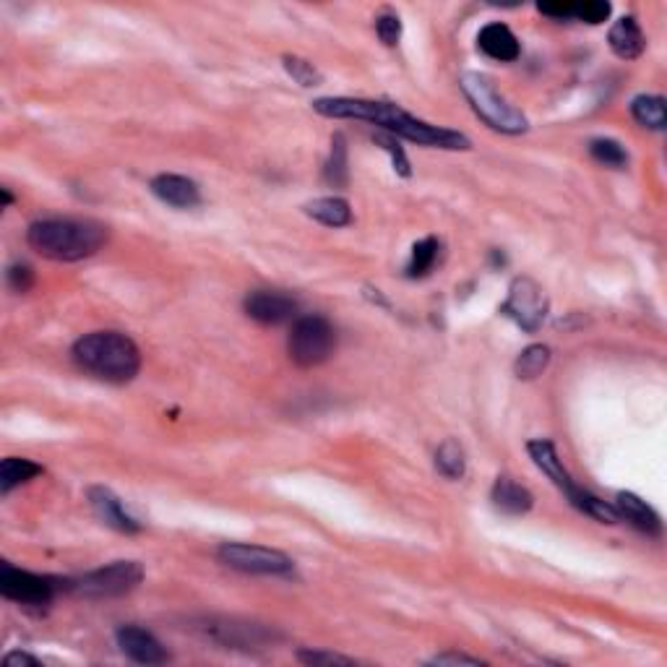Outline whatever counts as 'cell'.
Returning a JSON list of instances; mask_svg holds the SVG:
<instances>
[{
    "label": "cell",
    "mask_w": 667,
    "mask_h": 667,
    "mask_svg": "<svg viewBox=\"0 0 667 667\" xmlns=\"http://www.w3.org/2000/svg\"><path fill=\"white\" fill-rule=\"evenodd\" d=\"M608 45L621 60H636L647 47V37H644L634 16H623L610 27Z\"/></svg>",
    "instance_id": "e0dca14e"
},
{
    "label": "cell",
    "mask_w": 667,
    "mask_h": 667,
    "mask_svg": "<svg viewBox=\"0 0 667 667\" xmlns=\"http://www.w3.org/2000/svg\"><path fill=\"white\" fill-rule=\"evenodd\" d=\"M0 196H3V206H11L14 204V196H11V191H8V188H0Z\"/></svg>",
    "instance_id": "e575fe53"
},
{
    "label": "cell",
    "mask_w": 667,
    "mask_h": 667,
    "mask_svg": "<svg viewBox=\"0 0 667 667\" xmlns=\"http://www.w3.org/2000/svg\"><path fill=\"white\" fill-rule=\"evenodd\" d=\"M613 14V6L608 0H587V3H574V19L587 21V24H602Z\"/></svg>",
    "instance_id": "f1b7e54d"
},
{
    "label": "cell",
    "mask_w": 667,
    "mask_h": 667,
    "mask_svg": "<svg viewBox=\"0 0 667 667\" xmlns=\"http://www.w3.org/2000/svg\"><path fill=\"white\" fill-rule=\"evenodd\" d=\"M527 451H529V456H532V462H535L537 467H540L542 472H545V475H548L550 480H553V483L558 485L563 493H566L568 503L576 506V511H582L584 514L595 496H592L589 490L579 488V485L571 480V475H568L566 467H563L561 456H558V451H555L553 443L545 441V438H537V441L527 443Z\"/></svg>",
    "instance_id": "30bf717a"
},
{
    "label": "cell",
    "mask_w": 667,
    "mask_h": 667,
    "mask_svg": "<svg viewBox=\"0 0 667 667\" xmlns=\"http://www.w3.org/2000/svg\"><path fill=\"white\" fill-rule=\"evenodd\" d=\"M501 313L506 318H511L519 329H524L527 334H535L545 324V316H548V298H545V290L535 279L529 277H516L509 287V298L501 305Z\"/></svg>",
    "instance_id": "9c48e42d"
},
{
    "label": "cell",
    "mask_w": 667,
    "mask_h": 667,
    "mask_svg": "<svg viewBox=\"0 0 667 667\" xmlns=\"http://www.w3.org/2000/svg\"><path fill=\"white\" fill-rule=\"evenodd\" d=\"M282 63H284V71L290 73L292 79L298 81L300 86H305V89L324 84V73L318 71L311 60L300 58V55H284Z\"/></svg>",
    "instance_id": "4316f807"
},
{
    "label": "cell",
    "mask_w": 667,
    "mask_h": 667,
    "mask_svg": "<svg viewBox=\"0 0 667 667\" xmlns=\"http://www.w3.org/2000/svg\"><path fill=\"white\" fill-rule=\"evenodd\" d=\"M313 110L324 118L334 120H368L373 126H381L386 133L407 139L417 146L430 149H449V152H467L472 149V141L459 131L451 128L430 126L425 120L415 118L407 110H402L394 102L360 100V97H321L313 102Z\"/></svg>",
    "instance_id": "6da1fadb"
},
{
    "label": "cell",
    "mask_w": 667,
    "mask_h": 667,
    "mask_svg": "<svg viewBox=\"0 0 667 667\" xmlns=\"http://www.w3.org/2000/svg\"><path fill=\"white\" fill-rule=\"evenodd\" d=\"M477 47L483 50L488 58L501 60V63H511L522 55V45L516 40V34L511 32L506 24L501 21H493V24H485L477 34Z\"/></svg>",
    "instance_id": "9a60e30c"
},
{
    "label": "cell",
    "mask_w": 667,
    "mask_h": 667,
    "mask_svg": "<svg viewBox=\"0 0 667 667\" xmlns=\"http://www.w3.org/2000/svg\"><path fill=\"white\" fill-rule=\"evenodd\" d=\"M430 665H485L480 657H469V654H462V652H443V654H436L433 660H430Z\"/></svg>",
    "instance_id": "d6a6232c"
},
{
    "label": "cell",
    "mask_w": 667,
    "mask_h": 667,
    "mask_svg": "<svg viewBox=\"0 0 667 667\" xmlns=\"http://www.w3.org/2000/svg\"><path fill=\"white\" fill-rule=\"evenodd\" d=\"M376 34L386 47L399 45V40H402V19L397 14H391V11H384L376 19Z\"/></svg>",
    "instance_id": "f546056e"
},
{
    "label": "cell",
    "mask_w": 667,
    "mask_h": 667,
    "mask_svg": "<svg viewBox=\"0 0 667 667\" xmlns=\"http://www.w3.org/2000/svg\"><path fill=\"white\" fill-rule=\"evenodd\" d=\"M152 193L159 201H165L167 206H175V209H193V206L201 204V191L199 185L193 183L191 178H183V175H157V178L149 183Z\"/></svg>",
    "instance_id": "5bb4252c"
},
{
    "label": "cell",
    "mask_w": 667,
    "mask_h": 667,
    "mask_svg": "<svg viewBox=\"0 0 667 667\" xmlns=\"http://www.w3.org/2000/svg\"><path fill=\"white\" fill-rule=\"evenodd\" d=\"M298 660L305 665H352L350 657L334 652H321V649H300Z\"/></svg>",
    "instance_id": "1f68e13d"
},
{
    "label": "cell",
    "mask_w": 667,
    "mask_h": 667,
    "mask_svg": "<svg viewBox=\"0 0 667 667\" xmlns=\"http://www.w3.org/2000/svg\"><path fill=\"white\" fill-rule=\"evenodd\" d=\"M71 355L81 370L102 378V381H110V384H128L139 376L141 370L139 347L120 331L84 334L81 339H76Z\"/></svg>",
    "instance_id": "3957f363"
},
{
    "label": "cell",
    "mask_w": 667,
    "mask_h": 667,
    "mask_svg": "<svg viewBox=\"0 0 667 667\" xmlns=\"http://www.w3.org/2000/svg\"><path fill=\"white\" fill-rule=\"evenodd\" d=\"M631 115L636 118V123H641L644 128H652V131H662L667 126V107L662 97L639 94L631 102Z\"/></svg>",
    "instance_id": "7402d4cb"
},
{
    "label": "cell",
    "mask_w": 667,
    "mask_h": 667,
    "mask_svg": "<svg viewBox=\"0 0 667 667\" xmlns=\"http://www.w3.org/2000/svg\"><path fill=\"white\" fill-rule=\"evenodd\" d=\"M120 652L126 654L128 660L139 662V665H162L167 662L165 647L159 644V639L149 631L139 626H123L115 634Z\"/></svg>",
    "instance_id": "4fadbf2b"
},
{
    "label": "cell",
    "mask_w": 667,
    "mask_h": 667,
    "mask_svg": "<svg viewBox=\"0 0 667 667\" xmlns=\"http://www.w3.org/2000/svg\"><path fill=\"white\" fill-rule=\"evenodd\" d=\"M373 141H376L384 152H389L391 157V165H394V170L402 175V178H410L412 170H410V159H407V154H404V149L399 146L397 136H391V133H376L373 136Z\"/></svg>",
    "instance_id": "83f0119b"
},
{
    "label": "cell",
    "mask_w": 667,
    "mask_h": 667,
    "mask_svg": "<svg viewBox=\"0 0 667 667\" xmlns=\"http://www.w3.org/2000/svg\"><path fill=\"white\" fill-rule=\"evenodd\" d=\"M589 154L600 165L615 167V170H623L628 165V152L623 149L621 141L615 139H592L589 141Z\"/></svg>",
    "instance_id": "484cf974"
},
{
    "label": "cell",
    "mask_w": 667,
    "mask_h": 667,
    "mask_svg": "<svg viewBox=\"0 0 667 667\" xmlns=\"http://www.w3.org/2000/svg\"><path fill=\"white\" fill-rule=\"evenodd\" d=\"M110 232L94 219H40L27 230V243L42 258L73 264L105 248Z\"/></svg>",
    "instance_id": "7a4b0ae2"
},
{
    "label": "cell",
    "mask_w": 667,
    "mask_h": 667,
    "mask_svg": "<svg viewBox=\"0 0 667 667\" xmlns=\"http://www.w3.org/2000/svg\"><path fill=\"white\" fill-rule=\"evenodd\" d=\"M42 662L27 652H8L3 657V667H40Z\"/></svg>",
    "instance_id": "836d02e7"
},
{
    "label": "cell",
    "mask_w": 667,
    "mask_h": 667,
    "mask_svg": "<svg viewBox=\"0 0 667 667\" xmlns=\"http://www.w3.org/2000/svg\"><path fill=\"white\" fill-rule=\"evenodd\" d=\"M58 592H68V579L42 576L16 568L11 563L0 566V595L24 608H45L55 600Z\"/></svg>",
    "instance_id": "52a82bcc"
},
{
    "label": "cell",
    "mask_w": 667,
    "mask_h": 667,
    "mask_svg": "<svg viewBox=\"0 0 667 667\" xmlns=\"http://www.w3.org/2000/svg\"><path fill=\"white\" fill-rule=\"evenodd\" d=\"M45 469L40 467L32 459H24V456H6L0 462V493L8 496L11 490L19 488V485L29 483L34 477H40Z\"/></svg>",
    "instance_id": "ffe728a7"
},
{
    "label": "cell",
    "mask_w": 667,
    "mask_h": 667,
    "mask_svg": "<svg viewBox=\"0 0 667 667\" xmlns=\"http://www.w3.org/2000/svg\"><path fill=\"white\" fill-rule=\"evenodd\" d=\"M337 350V331L324 316H300L287 337V352L298 368H313L326 363Z\"/></svg>",
    "instance_id": "5b68a950"
},
{
    "label": "cell",
    "mask_w": 667,
    "mask_h": 667,
    "mask_svg": "<svg viewBox=\"0 0 667 667\" xmlns=\"http://www.w3.org/2000/svg\"><path fill=\"white\" fill-rule=\"evenodd\" d=\"M6 282H8V287H11V290L14 292H21V295H24V292H29L32 290V284H34V269L29 264H14V266H8V271H6Z\"/></svg>",
    "instance_id": "4dcf8cb0"
},
{
    "label": "cell",
    "mask_w": 667,
    "mask_h": 667,
    "mask_svg": "<svg viewBox=\"0 0 667 667\" xmlns=\"http://www.w3.org/2000/svg\"><path fill=\"white\" fill-rule=\"evenodd\" d=\"M548 365H550V347H545V344H529L527 350L516 357L514 373L516 378H522V381H532V378L542 376V370L548 368Z\"/></svg>",
    "instance_id": "d4e9b609"
},
{
    "label": "cell",
    "mask_w": 667,
    "mask_h": 667,
    "mask_svg": "<svg viewBox=\"0 0 667 667\" xmlns=\"http://www.w3.org/2000/svg\"><path fill=\"white\" fill-rule=\"evenodd\" d=\"M144 579V568L136 561H115L110 566L86 571L79 579H68L71 595L86 597V600H110V597L128 595Z\"/></svg>",
    "instance_id": "8992f818"
},
{
    "label": "cell",
    "mask_w": 667,
    "mask_h": 667,
    "mask_svg": "<svg viewBox=\"0 0 667 667\" xmlns=\"http://www.w3.org/2000/svg\"><path fill=\"white\" fill-rule=\"evenodd\" d=\"M490 501H493V506H496L501 514L509 516H522L535 506L532 493H529L524 485H519L516 480H511V477L506 475L496 480V485L490 490Z\"/></svg>",
    "instance_id": "ac0fdd59"
},
{
    "label": "cell",
    "mask_w": 667,
    "mask_h": 667,
    "mask_svg": "<svg viewBox=\"0 0 667 667\" xmlns=\"http://www.w3.org/2000/svg\"><path fill=\"white\" fill-rule=\"evenodd\" d=\"M219 563L235 568L240 574L253 576H295V563L282 550L245 545V542H225L217 550Z\"/></svg>",
    "instance_id": "ba28073f"
},
{
    "label": "cell",
    "mask_w": 667,
    "mask_h": 667,
    "mask_svg": "<svg viewBox=\"0 0 667 667\" xmlns=\"http://www.w3.org/2000/svg\"><path fill=\"white\" fill-rule=\"evenodd\" d=\"M350 162H347V141H344L342 133H337L331 139V154L329 162L324 167V180L331 188H347L350 183Z\"/></svg>",
    "instance_id": "603a6c76"
},
{
    "label": "cell",
    "mask_w": 667,
    "mask_h": 667,
    "mask_svg": "<svg viewBox=\"0 0 667 667\" xmlns=\"http://www.w3.org/2000/svg\"><path fill=\"white\" fill-rule=\"evenodd\" d=\"M305 214L326 227H347L352 225L350 204L339 196H326V199H313L303 206Z\"/></svg>",
    "instance_id": "d6986e66"
},
{
    "label": "cell",
    "mask_w": 667,
    "mask_h": 667,
    "mask_svg": "<svg viewBox=\"0 0 667 667\" xmlns=\"http://www.w3.org/2000/svg\"><path fill=\"white\" fill-rule=\"evenodd\" d=\"M438 251H441V243H438L436 238H425L420 240V243L412 245V256L407 269H404V277L407 279L428 277L438 261Z\"/></svg>",
    "instance_id": "cb8c5ba5"
},
{
    "label": "cell",
    "mask_w": 667,
    "mask_h": 667,
    "mask_svg": "<svg viewBox=\"0 0 667 667\" xmlns=\"http://www.w3.org/2000/svg\"><path fill=\"white\" fill-rule=\"evenodd\" d=\"M436 469L446 480H462L467 472V456H464L462 443L446 438L436 449Z\"/></svg>",
    "instance_id": "44dd1931"
},
{
    "label": "cell",
    "mask_w": 667,
    "mask_h": 667,
    "mask_svg": "<svg viewBox=\"0 0 667 667\" xmlns=\"http://www.w3.org/2000/svg\"><path fill=\"white\" fill-rule=\"evenodd\" d=\"M459 84H462L464 97L469 100L475 115L483 120L485 126H490L498 133H506V136H519V133H524L529 128L522 110H516V107L498 92L490 76L469 71L464 73Z\"/></svg>",
    "instance_id": "277c9868"
},
{
    "label": "cell",
    "mask_w": 667,
    "mask_h": 667,
    "mask_svg": "<svg viewBox=\"0 0 667 667\" xmlns=\"http://www.w3.org/2000/svg\"><path fill=\"white\" fill-rule=\"evenodd\" d=\"M615 509L621 514V522L626 519L631 527H636L647 537L662 535V522L660 516H657V511H654L647 501H641L636 493H626V490L618 493V498H615Z\"/></svg>",
    "instance_id": "2e32d148"
},
{
    "label": "cell",
    "mask_w": 667,
    "mask_h": 667,
    "mask_svg": "<svg viewBox=\"0 0 667 667\" xmlns=\"http://www.w3.org/2000/svg\"><path fill=\"white\" fill-rule=\"evenodd\" d=\"M245 316L264 326H279L298 318V300L279 290H253L243 303Z\"/></svg>",
    "instance_id": "8fae6325"
},
{
    "label": "cell",
    "mask_w": 667,
    "mask_h": 667,
    "mask_svg": "<svg viewBox=\"0 0 667 667\" xmlns=\"http://www.w3.org/2000/svg\"><path fill=\"white\" fill-rule=\"evenodd\" d=\"M86 501L92 506L94 516L110 529H115V532H123V535H136V532H141V524L128 514L123 501L115 496L113 490L105 488V485H92V488L86 490Z\"/></svg>",
    "instance_id": "7c38bea8"
}]
</instances>
